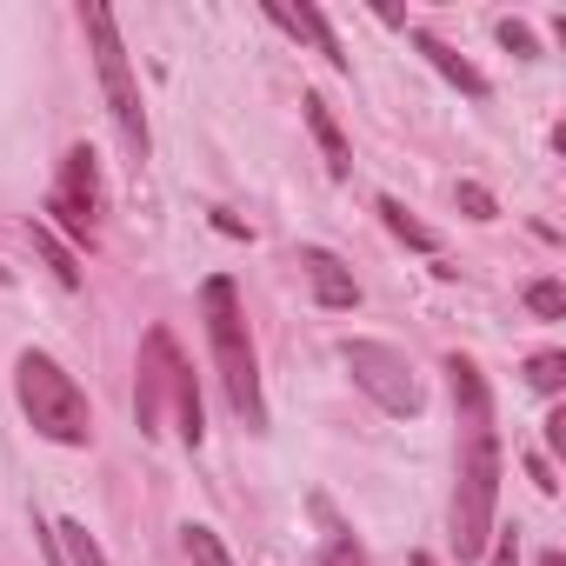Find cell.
<instances>
[{
    "instance_id": "obj_18",
    "label": "cell",
    "mask_w": 566,
    "mask_h": 566,
    "mask_svg": "<svg viewBox=\"0 0 566 566\" xmlns=\"http://www.w3.org/2000/svg\"><path fill=\"white\" fill-rule=\"evenodd\" d=\"M526 307H533L539 321H559V314H566V287H559V280H533V287H526Z\"/></svg>"
},
{
    "instance_id": "obj_24",
    "label": "cell",
    "mask_w": 566,
    "mask_h": 566,
    "mask_svg": "<svg viewBox=\"0 0 566 566\" xmlns=\"http://www.w3.org/2000/svg\"><path fill=\"white\" fill-rule=\"evenodd\" d=\"M539 566H566V553H539Z\"/></svg>"
},
{
    "instance_id": "obj_17",
    "label": "cell",
    "mask_w": 566,
    "mask_h": 566,
    "mask_svg": "<svg viewBox=\"0 0 566 566\" xmlns=\"http://www.w3.org/2000/svg\"><path fill=\"white\" fill-rule=\"evenodd\" d=\"M526 387H533V394H559V387H566V354H553V347L533 354V360H526Z\"/></svg>"
},
{
    "instance_id": "obj_22",
    "label": "cell",
    "mask_w": 566,
    "mask_h": 566,
    "mask_svg": "<svg viewBox=\"0 0 566 566\" xmlns=\"http://www.w3.org/2000/svg\"><path fill=\"white\" fill-rule=\"evenodd\" d=\"M526 473H533V486H539V493H559V480H553V467H546L539 453H526Z\"/></svg>"
},
{
    "instance_id": "obj_8",
    "label": "cell",
    "mask_w": 566,
    "mask_h": 566,
    "mask_svg": "<svg viewBox=\"0 0 566 566\" xmlns=\"http://www.w3.org/2000/svg\"><path fill=\"white\" fill-rule=\"evenodd\" d=\"M294 266H301V280L314 287V301H321L327 314L360 307V280L347 273V260H340V253H327V247H301V253H294Z\"/></svg>"
},
{
    "instance_id": "obj_16",
    "label": "cell",
    "mask_w": 566,
    "mask_h": 566,
    "mask_svg": "<svg viewBox=\"0 0 566 566\" xmlns=\"http://www.w3.org/2000/svg\"><path fill=\"white\" fill-rule=\"evenodd\" d=\"M61 533V546H67V566H107V553H101V539L81 526V520H61L54 526Z\"/></svg>"
},
{
    "instance_id": "obj_23",
    "label": "cell",
    "mask_w": 566,
    "mask_h": 566,
    "mask_svg": "<svg viewBox=\"0 0 566 566\" xmlns=\"http://www.w3.org/2000/svg\"><path fill=\"white\" fill-rule=\"evenodd\" d=\"M546 447L566 453V413H546Z\"/></svg>"
},
{
    "instance_id": "obj_15",
    "label": "cell",
    "mask_w": 566,
    "mask_h": 566,
    "mask_svg": "<svg viewBox=\"0 0 566 566\" xmlns=\"http://www.w3.org/2000/svg\"><path fill=\"white\" fill-rule=\"evenodd\" d=\"M180 546H187V559H193V566H233V553L220 546V533H213V526H200V520H187V526H180Z\"/></svg>"
},
{
    "instance_id": "obj_1",
    "label": "cell",
    "mask_w": 566,
    "mask_h": 566,
    "mask_svg": "<svg viewBox=\"0 0 566 566\" xmlns=\"http://www.w3.org/2000/svg\"><path fill=\"white\" fill-rule=\"evenodd\" d=\"M447 387L460 413V480H453V553L486 559L493 546V506H500V433H493V394L467 354H447Z\"/></svg>"
},
{
    "instance_id": "obj_5",
    "label": "cell",
    "mask_w": 566,
    "mask_h": 566,
    "mask_svg": "<svg viewBox=\"0 0 566 566\" xmlns=\"http://www.w3.org/2000/svg\"><path fill=\"white\" fill-rule=\"evenodd\" d=\"M81 28L94 41V67H101V94H107V114H114V134L127 147V160L140 167L154 154V134H147V107H140V87H134V67H127V48H120V28L107 8H81Z\"/></svg>"
},
{
    "instance_id": "obj_14",
    "label": "cell",
    "mask_w": 566,
    "mask_h": 566,
    "mask_svg": "<svg viewBox=\"0 0 566 566\" xmlns=\"http://www.w3.org/2000/svg\"><path fill=\"white\" fill-rule=\"evenodd\" d=\"M380 220H387V227H394V240H407L413 253H440L433 227H420V220H413V213H407V207H400L394 193H380Z\"/></svg>"
},
{
    "instance_id": "obj_12",
    "label": "cell",
    "mask_w": 566,
    "mask_h": 566,
    "mask_svg": "<svg viewBox=\"0 0 566 566\" xmlns=\"http://www.w3.org/2000/svg\"><path fill=\"white\" fill-rule=\"evenodd\" d=\"M314 513H321V526H327V533H321V566H367V546L354 539V526L334 513L327 493H314Z\"/></svg>"
},
{
    "instance_id": "obj_7",
    "label": "cell",
    "mask_w": 566,
    "mask_h": 566,
    "mask_svg": "<svg viewBox=\"0 0 566 566\" xmlns=\"http://www.w3.org/2000/svg\"><path fill=\"white\" fill-rule=\"evenodd\" d=\"M48 213H54V227H61L74 247H94L101 213H107V180H101V154H94L87 140L67 147L61 180H54V193H48Z\"/></svg>"
},
{
    "instance_id": "obj_25",
    "label": "cell",
    "mask_w": 566,
    "mask_h": 566,
    "mask_svg": "<svg viewBox=\"0 0 566 566\" xmlns=\"http://www.w3.org/2000/svg\"><path fill=\"white\" fill-rule=\"evenodd\" d=\"M413 566H440V559H433V553H413Z\"/></svg>"
},
{
    "instance_id": "obj_21",
    "label": "cell",
    "mask_w": 566,
    "mask_h": 566,
    "mask_svg": "<svg viewBox=\"0 0 566 566\" xmlns=\"http://www.w3.org/2000/svg\"><path fill=\"white\" fill-rule=\"evenodd\" d=\"M486 553H493L486 566H520V539H513V533H493V546H486Z\"/></svg>"
},
{
    "instance_id": "obj_2",
    "label": "cell",
    "mask_w": 566,
    "mask_h": 566,
    "mask_svg": "<svg viewBox=\"0 0 566 566\" xmlns=\"http://www.w3.org/2000/svg\"><path fill=\"white\" fill-rule=\"evenodd\" d=\"M200 321H207V347H213V374L227 387V407L240 413L247 433L266 427V394H260V354H253V334H247V314H240V287L227 273H213L200 287Z\"/></svg>"
},
{
    "instance_id": "obj_26",
    "label": "cell",
    "mask_w": 566,
    "mask_h": 566,
    "mask_svg": "<svg viewBox=\"0 0 566 566\" xmlns=\"http://www.w3.org/2000/svg\"><path fill=\"white\" fill-rule=\"evenodd\" d=\"M0 287H14V273H8V266H0Z\"/></svg>"
},
{
    "instance_id": "obj_4",
    "label": "cell",
    "mask_w": 566,
    "mask_h": 566,
    "mask_svg": "<svg viewBox=\"0 0 566 566\" xmlns=\"http://www.w3.org/2000/svg\"><path fill=\"white\" fill-rule=\"evenodd\" d=\"M14 394H21V413L34 420L41 440H54V447H87V440H94V407H87L81 380H74L54 354L28 347V354L14 360Z\"/></svg>"
},
{
    "instance_id": "obj_20",
    "label": "cell",
    "mask_w": 566,
    "mask_h": 566,
    "mask_svg": "<svg viewBox=\"0 0 566 566\" xmlns=\"http://www.w3.org/2000/svg\"><path fill=\"white\" fill-rule=\"evenodd\" d=\"M493 34H500V48H513L520 61H533V54H539V41H533V28H526V21H500Z\"/></svg>"
},
{
    "instance_id": "obj_11",
    "label": "cell",
    "mask_w": 566,
    "mask_h": 566,
    "mask_svg": "<svg viewBox=\"0 0 566 566\" xmlns=\"http://www.w3.org/2000/svg\"><path fill=\"white\" fill-rule=\"evenodd\" d=\"M413 48H420V54H427V61H433V67H440V74H447L460 94H467V101H486V94H493V87H486V74H480L467 54H453L440 34H413Z\"/></svg>"
},
{
    "instance_id": "obj_9",
    "label": "cell",
    "mask_w": 566,
    "mask_h": 566,
    "mask_svg": "<svg viewBox=\"0 0 566 566\" xmlns=\"http://www.w3.org/2000/svg\"><path fill=\"white\" fill-rule=\"evenodd\" d=\"M266 21L280 28V34H294V41H307V48H321L340 74H347V48H340V34H334V21L321 14V8H307V0H301V8H294V0H266Z\"/></svg>"
},
{
    "instance_id": "obj_3",
    "label": "cell",
    "mask_w": 566,
    "mask_h": 566,
    "mask_svg": "<svg viewBox=\"0 0 566 566\" xmlns=\"http://www.w3.org/2000/svg\"><path fill=\"white\" fill-rule=\"evenodd\" d=\"M167 407H174L180 440L200 447V440H207V407H200L193 367H187V354L174 347L167 327H147V340H140V387H134V420H140V433H160Z\"/></svg>"
},
{
    "instance_id": "obj_10",
    "label": "cell",
    "mask_w": 566,
    "mask_h": 566,
    "mask_svg": "<svg viewBox=\"0 0 566 566\" xmlns=\"http://www.w3.org/2000/svg\"><path fill=\"white\" fill-rule=\"evenodd\" d=\"M301 114H307V134L321 140V160H327V174H334V180H347V174H354V147H347V134H340L334 107H327L321 94H301Z\"/></svg>"
},
{
    "instance_id": "obj_19",
    "label": "cell",
    "mask_w": 566,
    "mask_h": 566,
    "mask_svg": "<svg viewBox=\"0 0 566 566\" xmlns=\"http://www.w3.org/2000/svg\"><path fill=\"white\" fill-rule=\"evenodd\" d=\"M453 200L467 207V220H500V207H493V193H486L480 180H460V187H453Z\"/></svg>"
},
{
    "instance_id": "obj_6",
    "label": "cell",
    "mask_w": 566,
    "mask_h": 566,
    "mask_svg": "<svg viewBox=\"0 0 566 566\" xmlns=\"http://www.w3.org/2000/svg\"><path fill=\"white\" fill-rule=\"evenodd\" d=\"M340 360H347L354 387H360L380 413L413 420V413L427 407V380L413 374V360H407L400 347H387V340H340Z\"/></svg>"
},
{
    "instance_id": "obj_13",
    "label": "cell",
    "mask_w": 566,
    "mask_h": 566,
    "mask_svg": "<svg viewBox=\"0 0 566 566\" xmlns=\"http://www.w3.org/2000/svg\"><path fill=\"white\" fill-rule=\"evenodd\" d=\"M28 233H34V247H41V260L54 266V280H61V287H81V260H74V247H67V240H61L48 220H34Z\"/></svg>"
}]
</instances>
